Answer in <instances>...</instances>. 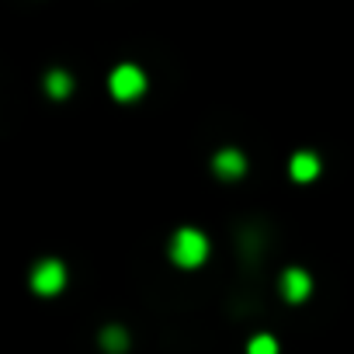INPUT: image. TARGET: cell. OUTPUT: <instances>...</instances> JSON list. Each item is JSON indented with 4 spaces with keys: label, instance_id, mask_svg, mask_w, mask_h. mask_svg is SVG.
<instances>
[{
    "label": "cell",
    "instance_id": "obj_6",
    "mask_svg": "<svg viewBox=\"0 0 354 354\" xmlns=\"http://www.w3.org/2000/svg\"><path fill=\"white\" fill-rule=\"evenodd\" d=\"M319 156L316 153H309V149H299L295 156H292V163H288V174H292V181H299V185H309V181H316L319 177Z\"/></svg>",
    "mask_w": 354,
    "mask_h": 354
},
{
    "label": "cell",
    "instance_id": "obj_4",
    "mask_svg": "<svg viewBox=\"0 0 354 354\" xmlns=\"http://www.w3.org/2000/svg\"><path fill=\"white\" fill-rule=\"evenodd\" d=\"M278 285H281L285 302H292V306H295V302H306L309 292H313V278H309L306 268H285L281 278H278Z\"/></svg>",
    "mask_w": 354,
    "mask_h": 354
},
{
    "label": "cell",
    "instance_id": "obj_1",
    "mask_svg": "<svg viewBox=\"0 0 354 354\" xmlns=\"http://www.w3.org/2000/svg\"><path fill=\"white\" fill-rule=\"evenodd\" d=\"M209 236L202 233V230H195V226H181L174 236H170V247H167V254H170V261L177 264V268H185V271H192V268H202L205 261H209Z\"/></svg>",
    "mask_w": 354,
    "mask_h": 354
},
{
    "label": "cell",
    "instance_id": "obj_7",
    "mask_svg": "<svg viewBox=\"0 0 354 354\" xmlns=\"http://www.w3.org/2000/svg\"><path fill=\"white\" fill-rule=\"evenodd\" d=\"M46 94L56 97V101L70 97V94H73V77H70L66 70H49V73H46Z\"/></svg>",
    "mask_w": 354,
    "mask_h": 354
},
{
    "label": "cell",
    "instance_id": "obj_3",
    "mask_svg": "<svg viewBox=\"0 0 354 354\" xmlns=\"http://www.w3.org/2000/svg\"><path fill=\"white\" fill-rule=\"evenodd\" d=\"M28 281H32V288H35L39 295H59V292L66 288V264L56 261V257H46V261H39V264L32 268Z\"/></svg>",
    "mask_w": 354,
    "mask_h": 354
},
{
    "label": "cell",
    "instance_id": "obj_2",
    "mask_svg": "<svg viewBox=\"0 0 354 354\" xmlns=\"http://www.w3.org/2000/svg\"><path fill=\"white\" fill-rule=\"evenodd\" d=\"M108 91H111L115 101H136V97L146 91V73H142L139 66H132V63H122V66L111 70Z\"/></svg>",
    "mask_w": 354,
    "mask_h": 354
},
{
    "label": "cell",
    "instance_id": "obj_8",
    "mask_svg": "<svg viewBox=\"0 0 354 354\" xmlns=\"http://www.w3.org/2000/svg\"><path fill=\"white\" fill-rule=\"evenodd\" d=\"M101 347H104L108 354H125V351H129V333H125L122 326H104V330H101Z\"/></svg>",
    "mask_w": 354,
    "mask_h": 354
},
{
    "label": "cell",
    "instance_id": "obj_9",
    "mask_svg": "<svg viewBox=\"0 0 354 354\" xmlns=\"http://www.w3.org/2000/svg\"><path fill=\"white\" fill-rule=\"evenodd\" d=\"M247 354H278V340L271 333H257V337H250Z\"/></svg>",
    "mask_w": 354,
    "mask_h": 354
},
{
    "label": "cell",
    "instance_id": "obj_5",
    "mask_svg": "<svg viewBox=\"0 0 354 354\" xmlns=\"http://www.w3.org/2000/svg\"><path fill=\"white\" fill-rule=\"evenodd\" d=\"M212 170H216V177H223V181H236V177L247 174V156L240 149H219L212 156Z\"/></svg>",
    "mask_w": 354,
    "mask_h": 354
}]
</instances>
